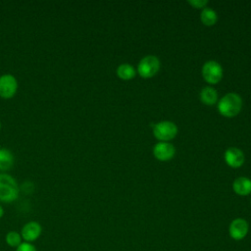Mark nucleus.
Wrapping results in <instances>:
<instances>
[{"instance_id":"1","label":"nucleus","mask_w":251,"mask_h":251,"mask_svg":"<svg viewBox=\"0 0 251 251\" xmlns=\"http://www.w3.org/2000/svg\"><path fill=\"white\" fill-rule=\"evenodd\" d=\"M19 193L17 180L9 174L0 173V202L12 203L18 199Z\"/></svg>"},{"instance_id":"2","label":"nucleus","mask_w":251,"mask_h":251,"mask_svg":"<svg viewBox=\"0 0 251 251\" xmlns=\"http://www.w3.org/2000/svg\"><path fill=\"white\" fill-rule=\"evenodd\" d=\"M242 106V99L241 97L234 93H227L226 94L219 102L218 109L220 113L226 117H233L237 115Z\"/></svg>"},{"instance_id":"3","label":"nucleus","mask_w":251,"mask_h":251,"mask_svg":"<svg viewBox=\"0 0 251 251\" xmlns=\"http://www.w3.org/2000/svg\"><path fill=\"white\" fill-rule=\"evenodd\" d=\"M19 83L15 75L4 74L0 75V97L3 99L13 98L18 91Z\"/></svg>"},{"instance_id":"4","label":"nucleus","mask_w":251,"mask_h":251,"mask_svg":"<svg viewBox=\"0 0 251 251\" xmlns=\"http://www.w3.org/2000/svg\"><path fill=\"white\" fill-rule=\"evenodd\" d=\"M153 133L156 138L162 141H167L174 138L176 135L177 127L174 123L169 121H164L154 125Z\"/></svg>"},{"instance_id":"5","label":"nucleus","mask_w":251,"mask_h":251,"mask_svg":"<svg viewBox=\"0 0 251 251\" xmlns=\"http://www.w3.org/2000/svg\"><path fill=\"white\" fill-rule=\"evenodd\" d=\"M160 68V61L156 56L148 55L142 58L138 64V74L143 77H150L154 75Z\"/></svg>"},{"instance_id":"6","label":"nucleus","mask_w":251,"mask_h":251,"mask_svg":"<svg viewBox=\"0 0 251 251\" xmlns=\"http://www.w3.org/2000/svg\"><path fill=\"white\" fill-rule=\"evenodd\" d=\"M202 75L206 81L216 83L221 80L223 76V68L216 61H207L202 68Z\"/></svg>"},{"instance_id":"7","label":"nucleus","mask_w":251,"mask_h":251,"mask_svg":"<svg viewBox=\"0 0 251 251\" xmlns=\"http://www.w3.org/2000/svg\"><path fill=\"white\" fill-rule=\"evenodd\" d=\"M248 231L249 224L246 220L242 218H236L229 224L228 234L233 240H242L248 234Z\"/></svg>"},{"instance_id":"8","label":"nucleus","mask_w":251,"mask_h":251,"mask_svg":"<svg viewBox=\"0 0 251 251\" xmlns=\"http://www.w3.org/2000/svg\"><path fill=\"white\" fill-rule=\"evenodd\" d=\"M21 236L25 242L32 243L39 238L42 233V226L36 221H30L25 224L21 229Z\"/></svg>"},{"instance_id":"9","label":"nucleus","mask_w":251,"mask_h":251,"mask_svg":"<svg viewBox=\"0 0 251 251\" xmlns=\"http://www.w3.org/2000/svg\"><path fill=\"white\" fill-rule=\"evenodd\" d=\"M153 153L158 160L167 161L175 155V147L169 142H159L153 148Z\"/></svg>"},{"instance_id":"10","label":"nucleus","mask_w":251,"mask_h":251,"mask_svg":"<svg viewBox=\"0 0 251 251\" xmlns=\"http://www.w3.org/2000/svg\"><path fill=\"white\" fill-rule=\"evenodd\" d=\"M225 160L232 168L240 167L244 162L243 152L236 147H229L225 152Z\"/></svg>"},{"instance_id":"11","label":"nucleus","mask_w":251,"mask_h":251,"mask_svg":"<svg viewBox=\"0 0 251 251\" xmlns=\"http://www.w3.org/2000/svg\"><path fill=\"white\" fill-rule=\"evenodd\" d=\"M15 162L13 153L8 149L1 147L0 148V172L9 171Z\"/></svg>"},{"instance_id":"12","label":"nucleus","mask_w":251,"mask_h":251,"mask_svg":"<svg viewBox=\"0 0 251 251\" xmlns=\"http://www.w3.org/2000/svg\"><path fill=\"white\" fill-rule=\"evenodd\" d=\"M233 190L239 195H247L251 192V179L245 176L237 177L232 184Z\"/></svg>"},{"instance_id":"13","label":"nucleus","mask_w":251,"mask_h":251,"mask_svg":"<svg viewBox=\"0 0 251 251\" xmlns=\"http://www.w3.org/2000/svg\"><path fill=\"white\" fill-rule=\"evenodd\" d=\"M200 98H201L203 103H205L207 105H213L217 102L218 93L213 87L206 86L201 90Z\"/></svg>"},{"instance_id":"14","label":"nucleus","mask_w":251,"mask_h":251,"mask_svg":"<svg viewBox=\"0 0 251 251\" xmlns=\"http://www.w3.org/2000/svg\"><path fill=\"white\" fill-rule=\"evenodd\" d=\"M200 17H201V21L206 25H214L217 22V19H218L217 13L212 8H209V7H206L202 10Z\"/></svg>"},{"instance_id":"15","label":"nucleus","mask_w":251,"mask_h":251,"mask_svg":"<svg viewBox=\"0 0 251 251\" xmlns=\"http://www.w3.org/2000/svg\"><path fill=\"white\" fill-rule=\"evenodd\" d=\"M118 75L123 79H130L135 75V70L129 64H122L117 69Z\"/></svg>"},{"instance_id":"16","label":"nucleus","mask_w":251,"mask_h":251,"mask_svg":"<svg viewBox=\"0 0 251 251\" xmlns=\"http://www.w3.org/2000/svg\"><path fill=\"white\" fill-rule=\"evenodd\" d=\"M22 240H23V238L21 236V233L15 231V230H11V231L7 232L5 235V242L10 247L17 248L22 243Z\"/></svg>"},{"instance_id":"17","label":"nucleus","mask_w":251,"mask_h":251,"mask_svg":"<svg viewBox=\"0 0 251 251\" xmlns=\"http://www.w3.org/2000/svg\"><path fill=\"white\" fill-rule=\"evenodd\" d=\"M16 251H37L35 246L32 244V243H29V242H22L17 248H16Z\"/></svg>"},{"instance_id":"18","label":"nucleus","mask_w":251,"mask_h":251,"mask_svg":"<svg viewBox=\"0 0 251 251\" xmlns=\"http://www.w3.org/2000/svg\"><path fill=\"white\" fill-rule=\"evenodd\" d=\"M188 3L194 6L195 8H203L208 3V1L207 0H189Z\"/></svg>"},{"instance_id":"19","label":"nucleus","mask_w":251,"mask_h":251,"mask_svg":"<svg viewBox=\"0 0 251 251\" xmlns=\"http://www.w3.org/2000/svg\"><path fill=\"white\" fill-rule=\"evenodd\" d=\"M3 216H4V209H3V207L0 205V219H1Z\"/></svg>"},{"instance_id":"20","label":"nucleus","mask_w":251,"mask_h":251,"mask_svg":"<svg viewBox=\"0 0 251 251\" xmlns=\"http://www.w3.org/2000/svg\"><path fill=\"white\" fill-rule=\"evenodd\" d=\"M0 129H1V122H0Z\"/></svg>"}]
</instances>
